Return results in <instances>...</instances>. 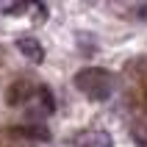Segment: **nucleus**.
Here are the masks:
<instances>
[{"label":"nucleus","mask_w":147,"mask_h":147,"mask_svg":"<svg viewBox=\"0 0 147 147\" xmlns=\"http://www.w3.org/2000/svg\"><path fill=\"white\" fill-rule=\"evenodd\" d=\"M6 14H28V3H6Z\"/></svg>","instance_id":"nucleus-7"},{"label":"nucleus","mask_w":147,"mask_h":147,"mask_svg":"<svg viewBox=\"0 0 147 147\" xmlns=\"http://www.w3.org/2000/svg\"><path fill=\"white\" fill-rule=\"evenodd\" d=\"M75 147H111V136H108L106 131H94V133H89V136H83Z\"/></svg>","instance_id":"nucleus-5"},{"label":"nucleus","mask_w":147,"mask_h":147,"mask_svg":"<svg viewBox=\"0 0 147 147\" xmlns=\"http://www.w3.org/2000/svg\"><path fill=\"white\" fill-rule=\"evenodd\" d=\"M17 50H20L31 64H42V61H45V47H42V42L33 39V36H22V39H17Z\"/></svg>","instance_id":"nucleus-4"},{"label":"nucleus","mask_w":147,"mask_h":147,"mask_svg":"<svg viewBox=\"0 0 147 147\" xmlns=\"http://www.w3.org/2000/svg\"><path fill=\"white\" fill-rule=\"evenodd\" d=\"M39 97V86L36 83H31V81H14L11 86H8V92H6V103L8 106H28L31 100H36Z\"/></svg>","instance_id":"nucleus-2"},{"label":"nucleus","mask_w":147,"mask_h":147,"mask_svg":"<svg viewBox=\"0 0 147 147\" xmlns=\"http://www.w3.org/2000/svg\"><path fill=\"white\" fill-rule=\"evenodd\" d=\"M136 17H139V20H144V17H147V3H142V6H136Z\"/></svg>","instance_id":"nucleus-8"},{"label":"nucleus","mask_w":147,"mask_h":147,"mask_svg":"<svg viewBox=\"0 0 147 147\" xmlns=\"http://www.w3.org/2000/svg\"><path fill=\"white\" fill-rule=\"evenodd\" d=\"M39 106H42V111L45 114H53L56 111V97H53V92L47 89V86H39Z\"/></svg>","instance_id":"nucleus-6"},{"label":"nucleus","mask_w":147,"mask_h":147,"mask_svg":"<svg viewBox=\"0 0 147 147\" xmlns=\"http://www.w3.org/2000/svg\"><path fill=\"white\" fill-rule=\"evenodd\" d=\"M8 136H17V139H25V142H50V131L42 122L11 125V128H8Z\"/></svg>","instance_id":"nucleus-3"},{"label":"nucleus","mask_w":147,"mask_h":147,"mask_svg":"<svg viewBox=\"0 0 147 147\" xmlns=\"http://www.w3.org/2000/svg\"><path fill=\"white\" fill-rule=\"evenodd\" d=\"M75 86L92 103H106L111 97V92H114V78L103 67H83L81 72L75 75Z\"/></svg>","instance_id":"nucleus-1"}]
</instances>
